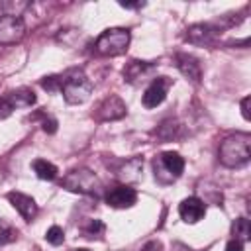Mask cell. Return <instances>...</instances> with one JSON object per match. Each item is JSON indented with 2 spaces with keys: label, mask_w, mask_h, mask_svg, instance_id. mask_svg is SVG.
Instances as JSON below:
<instances>
[{
  "label": "cell",
  "mask_w": 251,
  "mask_h": 251,
  "mask_svg": "<svg viewBox=\"0 0 251 251\" xmlns=\"http://www.w3.org/2000/svg\"><path fill=\"white\" fill-rule=\"evenodd\" d=\"M243 245H245L243 241L231 237V239L227 241V245H226V251H243Z\"/></svg>",
  "instance_id": "obj_26"
},
{
  "label": "cell",
  "mask_w": 251,
  "mask_h": 251,
  "mask_svg": "<svg viewBox=\"0 0 251 251\" xmlns=\"http://www.w3.org/2000/svg\"><path fill=\"white\" fill-rule=\"evenodd\" d=\"M45 239H47L51 245H61V243L65 241V231H63V227L51 226V227L45 231Z\"/></svg>",
  "instance_id": "obj_23"
},
{
  "label": "cell",
  "mask_w": 251,
  "mask_h": 251,
  "mask_svg": "<svg viewBox=\"0 0 251 251\" xmlns=\"http://www.w3.org/2000/svg\"><path fill=\"white\" fill-rule=\"evenodd\" d=\"M127 114V106H126V102L120 98V96H116V94H112V96H108V98H104L98 106H96V110H94V120L96 122H112V120H120V118H124Z\"/></svg>",
  "instance_id": "obj_7"
},
{
  "label": "cell",
  "mask_w": 251,
  "mask_h": 251,
  "mask_svg": "<svg viewBox=\"0 0 251 251\" xmlns=\"http://www.w3.org/2000/svg\"><path fill=\"white\" fill-rule=\"evenodd\" d=\"M153 171H155V180L161 184H171L175 182L182 171H184V159L176 151H165L155 157L153 161Z\"/></svg>",
  "instance_id": "obj_5"
},
{
  "label": "cell",
  "mask_w": 251,
  "mask_h": 251,
  "mask_svg": "<svg viewBox=\"0 0 251 251\" xmlns=\"http://www.w3.org/2000/svg\"><path fill=\"white\" fill-rule=\"evenodd\" d=\"M141 251H163V245H161V241L151 239V241H147V243L141 247Z\"/></svg>",
  "instance_id": "obj_27"
},
{
  "label": "cell",
  "mask_w": 251,
  "mask_h": 251,
  "mask_svg": "<svg viewBox=\"0 0 251 251\" xmlns=\"http://www.w3.org/2000/svg\"><path fill=\"white\" fill-rule=\"evenodd\" d=\"M141 173H143V159L141 157H131L127 161H122L120 167L116 169V176L127 186L131 182H137L141 178Z\"/></svg>",
  "instance_id": "obj_14"
},
{
  "label": "cell",
  "mask_w": 251,
  "mask_h": 251,
  "mask_svg": "<svg viewBox=\"0 0 251 251\" xmlns=\"http://www.w3.org/2000/svg\"><path fill=\"white\" fill-rule=\"evenodd\" d=\"M61 92L67 104H84L92 94V82L82 71H69L63 75Z\"/></svg>",
  "instance_id": "obj_2"
},
{
  "label": "cell",
  "mask_w": 251,
  "mask_h": 251,
  "mask_svg": "<svg viewBox=\"0 0 251 251\" xmlns=\"http://www.w3.org/2000/svg\"><path fill=\"white\" fill-rule=\"evenodd\" d=\"M175 63H176V69L188 80H192L196 84L200 82V78H202V65H200V61L194 55H190V53H176L175 55Z\"/></svg>",
  "instance_id": "obj_13"
},
{
  "label": "cell",
  "mask_w": 251,
  "mask_h": 251,
  "mask_svg": "<svg viewBox=\"0 0 251 251\" xmlns=\"http://www.w3.org/2000/svg\"><path fill=\"white\" fill-rule=\"evenodd\" d=\"M12 112H14V110H12V106H10V102H8V100H6L4 96H2V98H0V120H4V118H8V116H10Z\"/></svg>",
  "instance_id": "obj_25"
},
{
  "label": "cell",
  "mask_w": 251,
  "mask_h": 251,
  "mask_svg": "<svg viewBox=\"0 0 251 251\" xmlns=\"http://www.w3.org/2000/svg\"><path fill=\"white\" fill-rule=\"evenodd\" d=\"M6 198H8V202L16 208V212H18L25 222H31V220L37 216V212H39L35 200H33L31 196L24 194V192H8Z\"/></svg>",
  "instance_id": "obj_12"
},
{
  "label": "cell",
  "mask_w": 251,
  "mask_h": 251,
  "mask_svg": "<svg viewBox=\"0 0 251 251\" xmlns=\"http://www.w3.org/2000/svg\"><path fill=\"white\" fill-rule=\"evenodd\" d=\"M73 251H88V249H82V247H78V249H73Z\"/></svg>",
  "instance_id": "obj_30"
},
{
  "label": "cell",
  "mask_w": 251,
  "mask_h": 251,
  "mask_svg": "<svg viewBox=\"0 0 251 251\" xmlns=\"http://www.w3.org/2000/svg\"><path fill=\"white\" fill-rule=\"evenodd\" d=\"M153 69H155V65H153V63L133 59V61H129V63L124 67V80H126V82L135 84V82L143 80L145 76H149V75L153 73Z\"/></svg>",
  "instance_id": "obj_15"
},
{
  "label": "cell",
  "mask_w": 251,
  "mask_h": 251,
  "mask_svg": "<svg viewBox=\"0 0 251 251\" xmlns=\"http://www.w3.org/2000/svg\"><path fill=\"white\" fill-rule=\"evenodd\" d=\"M31 169H33V173H35L41 180H55L57 175H59V169H57L53 163H49L47 159H35V161L31 163Z\"/></svg>",
  "instance_id": "obj_17"
},
{
  "label": "cell",
  "mask_w": 251,
  "mask_h": 251,
  "mask_svg": "<svg viewBox=\"0 0 251 251\" xmlns=\"http://www.w3.org/2000/svg\"><path fill=\"white\" fill-rule=\"evenodd\" d=\"M178 216L186 224H198L206 216V204L198 196H188L178 204Z\"/></svg>",
  "instance_id": "obj_10"
},
{
  "label": "cell",
  "mask_w": 251,
  "mask_h": 251,
  "mask_svg": "<svg viewBox=\"0 0 251 251\" xmlns=\"http://www.w3.org/2000/svg\"><path fill=\"white\" fill-rule=\"evenodd\" d=\"M104 229H106V226H104V222H100V220H86V224L82 226V233H84V237H100L102 233H104Z\"/></svg>",
  "instance_id": "obj_20"
},
{
  "label": "cell",
  "mask_w": 251,
  "mask_h": 251,
  "mask_svg": "<svg viewBox=\"0 0 251 251\" xmlns=\"http://www.w3.org/2000/svg\"><path fill=\"white\" fill-rule=\"evenodd\" d=\"M129 41H131V33L127 27H108L98 35L94 47H96V53L100 55L116 57L127 51Z\"/></svg>",
  "instance_id": "obj_3"
},
{
  "label": "cell",
  "mask_w": 251,
  "mask_h": 251,
  "mask_svg": "<svg viewBox=\"0 0 251 251\" xmlns=\"http://www.w3.org/2000/svg\"><path fill=\"white\" fill-rule=\"evenodd\" d=\"M249 102H251L249 96H245V98L241 100V114H243L245 120H251V114H249Z\"/></svg>",
  "instance_id": "obj_28"
},
{
  "label": "cell",
  "mask_w": 251,
  "mask_h": 251,
  "mask_svg": "<svg viewBox=\"0 0 251 251\" xmlns=\"http://www.w3.org/2000/svg\"><path fill=\"white\" fill-rule=\"evenodd\" d=\"M4 98L10 102L12 110H16V108H27V106H33L35 104L33 90L31 88H25V86L24 88H16V90H10Z\"/></svg>",
  "instance_id": "obj_16"
},
{
  "label": "cell",
  "mask_w": 251,
  "mask_h": 251,
  "mask_svg": "<svg viewBox=\"0 0 251 251\" xmlns=\"http://www.w3.org/2000/svg\"><path fill=\"white\" fill-rule=\"evenodd\" d=\"M61 186L71 190V192H80V194H94L98 196L102 192V182L100 178L90 171V169H73L67 173L61 180Z\"/></svg>",
  "instance_id": "obj_4"
},
{
  "label": "cell",
  "mask_w": 251,
  "mask_h": 251,
  "mask_svg": "<svg viewBox=\"0 0 251 251\" xmlns=\"http://www.w3.org/2000/svg\"><path fill=\"white\" fill-rule=\"evenodd\" d=\"M220 29L214 27L212 24H194L186 29V41L192 45H212L218 37Z\"/></svg>",
  "instance_id": "obj_11"
},
{
  "label": "cell",
  "mask_w": 251,
  "mask_h": 251,
  "mask_svg": "<svg viewBox=\"0 0 251 251\" xmlns=\"http://www.w3.org/2000/svg\"><path fill=\"white\" fill-rule=\"evenodd\" d=\"M122 8H127V10H135V8H143L145 4L143 2H120Z\"/></svg>",
  "instance_id": "obj_29"
},
{
  "label": "cell",
  "mask_w": 251,
  "mask_h": 251,
  "mask_svg": "<svg viewBox=\"0 0 251 251\" xmlns=\"http://www.w3.org/2000/svg\"><path fill=\"white\" fill-rule=\"evenodd\" d=\"M25 35V22L18 14L0 16V45H16Z\"/></svg>",
  "instance_id": "obj_6"
},
{
  "label": "cell",
  "mask_w": 251,
  "mask_h": 251,
  "mask_svg": "<svg viewBox=\"0 0 251 251\" xmlns=\"http://www.w3.org/2000/svg\"><path fill=\"white\" fill-rule=\"evenodd\" d=\"M178 131H180V124L176 120H165L157 129H155V135L161 139V141H171L175 137H178Z\"/></svg>",
  "instance_id": "obj_18"
},
{
  "label": "cell",
  "mask_w": 251,
  "mask_h": 251,
  "mask_svg": "<svg viewBox=\"0 0 251 251\" xmlns=\"http://www.w3.org/2000/svg\"><path fill=\"white\" fill-rule=\"evenodd\" d=\"M171 84H173V80L169 76H155L149 82V86L145 88V92L141 96V104L145 108H157L167 98V92H169Z\"/></svg>",
  "instance_id": "obj_8"
},
{
  "label": "cell",
  "mask_w": 251,
  "mask_h": 251,
  "mask_svg": "<svg viewBox=\"0 0 251 251\" xmlns=\"http://www.w3.org/2000/svg\"><path fill=\"white\" fill-rule=\"evenodd\" d=\"M41 88H45L47 92H61V84H63V75H51L39 80Z\"/></svg>",
  "instance_id": "obj_22"
},
{
  "label": "cell",
  "mask_w": 251,
  "mask_h": 251,
  "mask_svg": "<svg viewBox=\"0 0 251 251\" xmlns=\"http://www.w3.org/2000/svg\"><path fill=\"white\" fill-rule=\"evenodd\" d=\"M41 127H43L45 133H55V131H57V120H53V118H45V120L41 122Z\"/></svg>",
  "instance_id": "obj_24"
},
{
  "label": "cell",
  "mask_w": 251,
  "mask_h": 251,
  "mask_svg": "<svg viewBox=\"0 0 251 251\" xmlns=\"http://www.w3.org/2000/svg\"><path fill=\"white\" fill-rule=\"evenodd\" d=\"M218 159L224 167L237 169L249 163L251 159V135L247 131H239L227 135L218 149Z\"/></svg>",
  "instance_id": "obj_1"
},
{
  "label": "cell",
  "mask_w": 251,
  "mask_h": 251,
  "mask_svg": "<svg viewBox=\"0 0 251 251\" xmlns=\"http://www.w3.org/2000/svg\"><path fill=\"white\" fill-rule=\"evenodd\" d=\"M16 237H18V229L12 227L8 222L0 220V245L12 243V241H16Z\"/></svg>",
  "instance_id": "obj_21"
},
{
  "label": "cell",
  "mask_w": 251,
  "mask_h": 251,
  "mask_svg": "<svg viewBox=\"0 0 251 251\" xmlns=\"http://www.w3.org/2000/svg\"><path fill=\"white\" fill-rule=\"evenodd\" d=\"M231 235L233 239H239V241H249L251 239V224L247 218H237L231 226Z\"/></svg>",
  "instance_id": "obj_19"
},
{
  "label": "cell",
  "mask_w": 251,
  "mask_h": 251,
  "mask_svg": "<svg viewBox=\"0 0 251 251\" xmlns=\"http://www.w3.org/2000/svg\"><path fill=\"white\" fill-rule=\"evenodd\" d=\"M104 200L112 208H131L137 202V192L127 184H118L106 192Z\"/></svg>",
  "instance_id": "obj_9"
}]
</instances>
